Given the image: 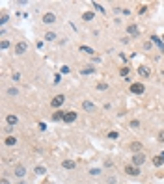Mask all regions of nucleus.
Listing matches in <instances>:
<instances>
[{"label": "nucleus", "instance_id": "obj_1", "mask_svg": "<svg viewBox=\"0 0 164 184\" xmlns=\"http://www.w3.org/2000/svg\"><path fill=\"white\" fill-rule=\"evenodd\" d=\"M26 50H28V43H24V41H19L17 45H15V54H19V56H21V54H24Z\"/></svg>", "mask_w": 164, "mask_h": 184}, {"label": "nucleus", "instance_id": "obj_2", "mask_svg": "<svg viewBox=\"0 0 164 184\" xmlns=\"http://www.w3.org/2000/svg\"><path fill=\"white\" fill-rule=\"evenodd\" d=\"M131 91L136 93V95H142V93L146 91V88H144V84H140V82H134V84H131Z\"/></svg>", "mask_w": 164, "mask_h": 184}, {"label": "nucleus", "instance_id": "obj_3", "mask_svg": "<svg viewBox=\"0 0 164 184\" xmlns=\"http://www.w3.org/2000/svg\"><path fill=\"white\" fill-rule=\"evenodd\" d=\"M144 162H146V156H144L142 152H136V154H132V164H134L136 167H138V166H142Z\"/></svg>", "mask_w": 164, "mask_h": 184}, {"label": "nucleus", "instance_id": "obj_4", "mask_svg": "<svg viewBox=\"0 0 164 184\" xmlns=\"http://www.w3.org/2000/svg\"><path fill=\"white\" fill-rule=\"evenodd\" d=\"M41 21H43V24H54V22H56V15L54 13H45Z\"/></svg>", "mask_w": 164, "mask_h": 184}, {"label": "nucleus", "instance_id": "obj_5", "mask_svg": "<svg viewBox=\"0 0 164 184\" xmlns=\"http://www.w3.org/2000/svg\"><path fill=\"white\" fill-rule=\"evenodd\" d=\"M125 173L131 175V177H138V175H140V169H138L136 166H127V167H125Z\"/></svg>", "mask_w": 164, "mask_h": 184}, {"label": "nucleus", "instance_id": "obj_6", "mask_svg": "<svg viewBox=\"0 0 164 184\" xmlns=\"http://www.w3.org/2000/svg\"><path fill=\"white\" fill-rule=\"evenodd\" d=\"M64 100H65V97H64V95H56V97L52 99V102H50V104H52L54 108H60L62 104H64Z\"/></svg>", "mask_w": 164, "mask_h": 184}, {"label": "nucleus", "instance_id": "obj_7", "mask_svg": "<svg viewBox=\"0 0 164 184\" xmlns=\"http://www.w3.org/2000/svg\"><path fill=\"white\" fill-rule=\"evenodd\" d=\"M64 121H65V123H73V121H77V112H65Z\"/></svg>", "mask_w": 164, "mask_h": 184}, {"label": "nucleus", "instance_id": "obj_8", "mask_svg": "<svg viewBox=\"0 0 164 184\" xmlns=\"http://www.w3.org/2000/svg\"><path fill=\"white\" fill-rule=\"evenodd\" d=\"M6 123L9 125V127H15V125L19 123V119H17V115H13V113H9V115L6 117Z\"/></svg>", "mask_w": 164, "mask_h": 184}, {"label": "nucleus", "instance_id": "obj_9", "mask_svg": "<svg viewBox=\"0 0 164 184\" xmlns=\"http://www.w3.org/2000/svg\"><path fill=\"white\" fill-rule=\"evenodd\" d=\"M62 167H64V169H75L77 164L73 162V160H64V162H62Z\"/></svg>", "mask_w": 164, "mask_h": 184}, {"label": "nucleus", "instance_id": "obj_10", "mask_svg": "<svg viewBox=\"0 0 164 184\" xmlns=\"http://www.w3.org/2000/svg\"><path fill=\"white\" fill-rule=\"evenodd\" d=\"M151 43H155V45L161 49V52H164V41H161L157 36H151Z\"/></svg>", "mask_w": 164, "mask_h": 184}, {"label": "nucleus", "instance_id": "obj_11", "mask_svg": "<svg viewBox=\"0 0 164 184\" xmlns=\"http://www.w3.org/2000/svg\"><path fill=\"white\" fill-rule=\"evenodd\" d=\"M82 108H84L86 112H95V104L89 102V100H84V102H82Z\"/></svg>", "mask_w": 164, "mask_h": 184}, {"label": "nucleus", "instance_id": "obj_12", "mask_svg": "<svg viewBox=\"0 0 164 184\" xmlns=\"http://www.w3.org/2000/svg\"><path fill=\"white\" fill-rule=\"evenodd\" d=\"M15 175H17L19 179H22V177L26 175V169H24L22 166H17V167H15Z\"/></svg>", "mask_w": 164, "mask_h": 184}, {"label": "nucleus", "instance_id": "obj_13", "mask_svg": "<svg viewBox=\"0 0 164 184\" xmlns=\"http://www.w3.org/2000/svg\"><path fill=\"white\" fill-rule=\"evenodd\" d=\"M4 143H6L7 147H11V145H15V143H17V138H15V136H7V138L4 140Z\"/></svg>", "mask_w": 164, "mask_h": 184}, {"label": "nucleus", "instance_id": "obj_14", "mask_svg": "<svg viewBox=\"0 0 164 184\" xmlns=\"http://www.w3.org/2000/svg\"><path fill=\"white\" fill-rule=\"evenodd\" d=\"M127 32L131 34V36H134V37H136V36H138V34H140V32H138V28H136L134 24H129V26H127Z\"/></svg>", "mask_w": 164, "mask_h": 184}, {"label": "nucleus", "instance_id": "obj_15", "mask_svg": "<svg viewBox=\"0 0 164 184\" xmlns=\"http://www.w3.org/2000/svg\"><path fill=\"white\" fill-rule=\"evenodd\" d=\"M64 115H65V112H60V110H58V112L52 113V119H54V121H62V119H64Z\"/></svg>", "mask_w": 164, "mask_h": 184}, {"label": "nucleus", "instance_id": "obj_16", "mask_svg": "<svg viewBox=\"0 0 164 184\" xmlns=\"http://www.w3.org/2000/svg\"><path fill=\"white\" fill-rule=\"evenodd\" d=\"M162 162H164L162 154H157V156H153V166H162Z\"/></svg>", "mask_w": 164, "mask_h": 184}, {"label": "nucleus", "instance_id": "obj_17", "mask_svg": "<svg viewBox=\"0 0 164 184\" xmlns=\"http://www.w3.org/2000/svg\"><path fill=\"white\" fill-rule=\"evenodd\" d=\"M138 74H140V76H144V78L149 76V69H146V67H138Z\"/></svg>", "mask_w": 164, "mask_h": 184}, {"label": "nucleus", "instance_id": "obj_18", "mask_svg": "<svg viewBox=\"0 0 164 184\" xmlns=\"http://www.w3.org/2000/svg\"><path fill=\"white\" fill-rule=\"evenodd\" d=\"M56 37H58V36H56L54 32H47V34H45V39H47V41H54Z\"/></svg>", "mask_w": 164, "mask_h": 184}, {"label": "nucleus", "instance_id": "obj_19", "mask_svg": "<svg viewBox=\"0 0 164 184\" xmlns=\"http://www.w3.org/2000/svg\"><path fill=\"white\" fill-rule=\"evenodd\" d=\"M82 19H84L86 22H88V21H93V13H91V11H86V13L82 15Z\"/></svg>", "mask_w": 164, "mask_h": 184}, {"label": "nucleus", "instance_id": "obj_20", "mask_svg": "<svg viewBox=\"0 0 164 184\" xmlns=\"http://www.w3.org/2000/svg\"><path fill=\"white\" fill-rule=\"evenodd\" d=\"M7 95H9V97H17L19 95V89L17 88H9V89H7Z\"/></svg>", "mask_w": 164, "mask_h": 184}, {"label": "nucleus", "instance_id": "obj_21", "mask_svg": "<svg viewBox=\"0 0 164 184\" xmlns=\"http://www.w3.org/2000/svg\"><path fill=\"white\" fill-rule=\"evenodd\" d=\"M131 149H132V151H136V152H138L140 149H142V145H140L138 142H132V145H131Z\"/></svg>", "mask_w": 164, "mask_h": 184}, {"label": "nucleus", "instance_id": "obj_22", "mask_svg": "<svg viewBox=\"0 0 164 184\" xmlns=\"http://www.w3.org/2000/svg\"><path fill=\"white\" fill-rule=\"evenodd\" d=\"M7 19H9V17H7V13H2V15H0V24H6Z\"/></svg>", "mask_w": 164, "mask_h": 184}, {"label": "nucleus", "instance_id": "obj_23", "mask_svg": "<svg viewBox=\"0 0 164 184\" xmlns=\"http://www.w3.org/2000/svg\"><path fill=\"white\" fill-rule=\"evenodd\" d=\"M80 52H86V54H93V49H89V47H80Z\"/></svg>", "mask_w": 164, "mask_h": 184}, {"label": "nucleus", "instance_id": "obj_24", "mask_svg": "<svg viewBox=\"0 0 164 184\" xmlns=\"http://www.w3.org/2000/svg\"><path fill=\"white\" fill-rule=\"evenodd\" d=\"M45 171H47V169H45V167H41V166L36 167V173H37V175H45Z\"/></svg>", "mask_w": 164, "mask_h": 184}, {"label": "nucleus", "instance_id": "obj_25", "mask_svg": "<svg viewBox=\"0 0 164 184\" xmlns=\"http://www.w3.org/2000/svg\"><path fill=\"white\" fill-rule=\"evenodd\" d=\"M93 7H95L97 11H101V13H104V7H103V6H99V4H93Z\"/></svg>", "mask_w": 164, "mask_h": 184}, {"label": "nucleus", "instance_id": "obj_26", "mask_svg": "<svg viewBox=\"0 0 164 184\" xmlns=\"http://www.w3.org/2000/svg\"><path fill=\"white\" fill-rule=\"evenodd\" d=\"M119 74H121V76H127V74H129V69H127V67H121V71H119Z\"/></svg>", "mask_w": 164, "mask_h": 184}, {"label": "nucleus", "instance_id": "obj_27", "mask_svg": "<svg viewBox=\"0 0 164 184\" xmlns=\"http://www.w3.org/2000/svg\"><path fill=\"white\" fill-rule=\"evenodd\" d=\"M131 127H132V128H138V127H140V121H136V119L131 121Z\"/></svg>", "mask_w": 164, "mask_h": 184}, {"label": "nucleus", "instance_id": "obj_28", "mask_svg": "<svg viewBox=\"0 0 164 184\" xmlns=\"http://www.w3.org/2000/svg\"><path fill=\"white\" fill-rule=\"evenodd\" d=\"M106 182H108V184H116L118 181H116V177H108V179H106Z\"/></svg>", "mask_w": 164, "mask_h": 184}, {"label": "nucleus", "instance_id": "obj_29", "mask_svg": "<svg viewBox=\"0 0 164 184\" xmlns=\"http://www.w3.org/2000/svg\"><path fill=\"white\" fill-rule=\"evenodd\" d=\"M89 73H93V67H88V69H84V71H82V74H89Z\"/></svg>", "mask_w": 164, "mask_h": 184}, {"label": "nucleus", "instance_id": "obj_30", "mask_svg": "<svg viewBox=\"0 0 164 184\" xmlns=\"http://www.w3.org/2000/svg\"><path fill=\"white\" fill-rule=\"evenodd\" d=\"M60 82H62V76H60V74H56V76H54V84H60Z\"/></svg>", "mask_w": 164, "mask_h": 184}, {"label": "nucleus", "instance_id": "obj_31", "mask_svg": "<svg viewBox=\"0 0 164 184\" xmlns=\"http://www.w3.org/2000/svg\"><path fill=\"white\" fill-rule=\"evenodd\" d=\"M108 138H110V140H116V138H118V132H110V134H108Z\"/></svg>", "mask_w": 164, "mask_h": 184}, {"label": "nucleus", "instance_id": "obj_32", "mask_svg": "<svg viewBox=\"0 0 164 184\" xmlns=\"http://www.w3.org/2000/svg\"><path fill=\"white\" fill-rule=\"evenodd\" d=\"M7 47H9V43H7V41H6V39H2V49H4V50H6V49H7Z\"/></svg>", "mask_w": 164, "mask_h": 184}, {"label": "nucleus", "instance_id": "obj_33", "mask_svg": "<svg viewBox=\"0 0 164 184\" xmlns=\"http://www.w3.org/2000/svg\"><path fill=\"white\" fill-rule=\"evenodd\" d=\"M108 86L106 84H97V89H101V91H103V89H106Z\"/></svg>", "mask_w": 164, "mask_h": 184}, {"label": "nucleus", "instance_id": "obj_34", "mask_svg": "<svg viewBox=\"0 0 164 184\" xmlns=\"http://www.w3.org/2000/svg\"><path fill=\"white\" fill-rule=\"evenodd\" d=\"M89 173H91V175H99V173H101V169H97V167H93V169L89 171Z\"/></svg>", "mask_w": 164, "mask_h": 184}, {"label": "nucleus", "instance_id": "obj_35", "mask_svg": "<svg viewBox=\"0 0 164 184\" xmlns=\"http://www.w3.org/2000/svg\"><path fill=\"white\" fill-rule=\"evenodd\" d=\"M0 184H9V181H7L6 177H2V181H0Z\"/></svg>", "mask_w": 164, "mask_h": 184}, {"label": "nucleus", "instance_id": "obj_36", "mask_svg": "<svg viewBox=\"0 0 164 184\" xmlns=\"http://www.w3.org/2000/svg\"><path fill=\"white\" fill-rule=\"evenodd\" d=\"M159 140H161V142H164V130L161 132V134H159Z\"/></svg>", "mask_w": 164, "mask_h": 184}, {"label": "nucleus", "instance_id": "obj_37", "mask_svg": "<svg viewBox=\"0 0 164 184\" xmlns=\"http://www.w3.org/2000/svg\"><path fill=\"white\" fill-rule=\"evenodd\" d=\"M19 184H26V182H22V181H21V182H19Z\"/></svg>", "mask_w": 164, "mask_h": 184}, {"label": "nucleus", "instance_id": "obj_38", "mask_svg": "<svg viewBox=\"0 0 164 184\" xmlns=\"http://www.w3.org/2000/svg\"><path fill=\"white\" fill-rule=\"evenodd\" d=\"M162 41H164V36H162Z\"/></svg>", "mask_w": 164, "mask_h": 184}]
</instances>
